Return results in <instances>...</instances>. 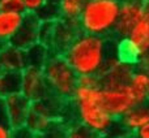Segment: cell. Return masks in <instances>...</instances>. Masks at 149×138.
I'll return each instance as SVG.
<instances>
[{"label": "cell", "instance_id": "6da1fadb", "mask_svg": "<svg viewBox=\"0 0 149 138\" xmlns=\"http://www.w3.org/2000/svg\"><path fill=\"white\" fill-rule=\"evenodd\" d=\"M107 37L80 31L64 50L63 56L76 74H98L110 52ZM116 51V50H115Z\"/></svg>", "mask_w": 149, "mask_h": 138}, {"label": "cell", "instance_id": "7a4b0ae2", "mask_svg": "<svg viewBox=\"0 0 149 138\" xmlns=\"http://www.w3.org/2000/svg\"><path fill=\"white\" fill-rule=\"evenodd\" d=\"M70 103L73 106L76 121L90 129L94 134H106L115 121L102 104L101 86L88 87L76 85Z\"/></svg>", "mask_w": 149, "mask_h": 138}, {"label": "cell", "instance_id": "3957f363", "mask_svg": "<svg viewBox=\"0 0 149 138\" xmlns=\"http://www.w3.org/2000/svg\"><path fill=\"white\" fill-rule=\"evenodd\" d=\"M120 0H88L80 14L79 26L84 33L113 37Z\"/></svg>", "mask_w": 149, "mask_h": 138}, {"label": "cell", "instance_id": "277c9868", "mask_svg": "<svg viewBox=\"0 0 149 138\" xmlns=\"http://www.w3.org/2000/svg\"><path fill=\"white\" fill-rule=\"evenodd\" d=\"M49 91L63 100H70L77 85V74L62 54H51L42 67Z\"/></svg>", "mask_w": 149, "mask_h": 138}, {"label": "cell", "instance_id": "5b68a950", "mask_svg": "<svg viewBox=\"0 0 149 138\" xmlns=\"http://www.w3.org/2000/svg\"><path fill=\"white\" fill-rule=\"evenodd\" d=\"M149 51V13L147 12L131 29L128 35L119 39L116 55L119 59L136 63L141 55Z\"/></svg>", "mask_w": 149, "mask_h": 138}, {"label": "cell", "instance_id": "8992f818", "mask_svg": "<svg viewBox=\"0 0 149 138\" xmlns=\"http://www.w3.org/2000/svg\"><path fill=\"white\" fill-rule=\"evenodd\" d=\"M102 104L114 119H120L128 110L137 104V99L130 83L118 87L102 89Z\"/></svg>", "mask_w": 149, "mask_h": 138}, {"label": "cell", "instance_id": "52a82bcc", "mask_svg": "<svg viewBox=\"0 0 149 138\" xmlns=\"http://www.w3.org/2000/svg\"><path fill=\"white\" fill-rule=\"evenodd\" d=\"M147 13L145 0H120L119 3V13L113 37L123 39L128 35L135 23Z\"/></svg>", "mask_w": 149, "mask_h": 138}, {"label": "cell", "instance_id": "ba28073f", "mask_svg": "<svg viewBox=\"0 0 149 138\" xmlns=\"http://www.w3.org/2000/svg\"><path fill=\"white\" fill-rule=\"evenodd\" d=\"M20 92L25 95L30 102L41 99L49 94V87L41 68L26 67L21 72Z\"/></svg>", "mask_w": 149, "mask_h": 138}, {"label": "cell", "instance_id": "9c48e42d", "mask_svg": "<svg viewBox=\"0 0 149 138\" xmlns=\"http://www.w3.org/2000/svg\"><path fill=\"white\" fill-rule=\"evenodd\" d=\"M80 26L77 21L58 18L55 20L54 30H52L51 41L49 48L51 54H63L68 44L73 41V38L80 33Z\"/></svg>", "mask_w": 149, "mask_h": 138}, {"label": "cell", "instance_id": "30bf717a", "mask_svg": "<svg viewBox=\"0 0 149 138\" xmlns=\"http://www.w3.org/2000/svg\"><path fill=\"white\" fill-rule=\"evenodd\" d=\"M135 68H136L135 63H130L119 59L115 64H113L110 68H107L106 70L101 72L98 74L101 87L102 89H110V87H118L130 83V78H131Z\"/></svg>", "mask_w": 149, "mask_h": 138}, {"label": "cell", "instance_id": "8fae6325", "mask_svg": "<svg viewBox=\"0 0 149 138\" xmlns=\"http://www.w3.org/2000/svg\"><path fill=\"white\" fill-rule=\"evenodd\" d=\"M41 20L37 17L36 13H24V18L18 30L9 41V44L18 48H28L31 44L38 42V30Z\"/></svg>", "mask_w": 149, "mask_h": 138}, {"label": "cell", "instance_id": "7c38bea8", "mask_svg": "<svg viewBox=\"0 0 149 138\" xmlns=\"http://www.w3.org/2000/svg\"><path fill=\"white\" fill-rule=\"evenodd\" d=\"M3 100H4L8 123H9L10 128L24 125L26 121V117H28L29 111H30V100L21 92L10 94L8 97L3 98Z\"/></svg>", "mask_w": 149, "mask_h": 138}, {"label": "cell", "instance_id": "4fadbf2b", "mask_svg": "<svg viewBox=\"0 0 149 138\" xmlns=\"http://www.w3.org/2000/svg\"><path fill=\"white\" fill-rule=\"evenodd\" d=\"M118 120L122 124V126L130 134H132L135 130L149 123V100L135 104Z\"/></svg>", "mask_w": 149, "mask_h": 138}, {"label": "cell", "instance_id": "5bb4252c", "mask_svg": "<svg viewBox=\"0 0 149 138\" xmlns=\"http://www.w3.org/2000/svg\"><path fill=\"white\" fill-rule=\"evenodd\" d=\"M0 67L1 70L22 72L26 65L25 50L7 43L0 50Z\"/></svg>", "mask_w": 149, "mask_h": 138}, {"label": "cell", "instance_id": "9a60e30c", "mask_svg": "<svg viewBox=\"0 0 149 138\" xmlns=\"http://www.w3.org/2000/svg\"><path fill=\"white\" fill-rule=\"evenodd\" d=\"M24 18V13L0 10V42L9 43L12 37L18 30Z\"/></svg>", "mask_w": 149, "mask_h": 138}, {"label": "cell", "instance_id": "2e32d148", "mask_svg": "<svg viewBox=\"0 0 149 138\" xmlns=\"http://www.w3.org/2000/svg\"><path fill=\"white\" fill-rule=\"evenodd\" d=\"M130 86L136 95L137 103L148 100V90H149V73L144 69L135 68L132 76L130 78Z\"/></svg>", "mask_w": 149, "mask_h": 138}, {"label": "cell", "instance_id": "e0dca14e", "mask_svg": "<svg viewBox=\"0 0 149 138\" xmlns=\"http://www.w3.org/2000/svg\"><path fill=\"white\" fill-rule=\"evenodd\" d=\"M50 55H51V51H50L49 47L37 42V43L31 44L30 47L25 48L26 65L42 69V67L46 64L47 59L50 57Z\"/></svg>", "mask_w": 149, "mask_h": 138}, {"label": "cell", "instance_id": "ac0fdd59", "mask_svg": "<svg viewBox=\"0 0 149 138\" xmlns=\"http://www.w3.org/2000/svg\"><path fill=\"white\" fill-rule=\"evenodd\" d=\"M21 72H0V98H5L10 94L20 92Z\"/></svg>", "mask_w": 149, "mask_h": 138}, {"label": "cell", "instance_id": "d6986e66", "mask_svg": "<svg viewBox=\"0 0 149 138\" xmlns=\"http://www.w3.org/2000/svg\"><path fill=\"white\" fill-rule=\"evenodd\" d=\"M88 0H58L59 17L77 21Z\"/></svg>", "mask_w": 149, "mask_h": 138}, {"label": "cell", "instance_id": "ffe728a7", "mask_svg": "<svg viewBox=\"0 0 149 138\" xmlns=\"http://www.w3.org/2000/svg\"><path fill=\"white\" fill-rule=\"evenodd\" d=\"M68 124L63 119L52 121L43 132L37 134V138H65Z\"/></svg>", "mask_w": 149, "mask_h": 138}, {"label": "cell", "instance_id": "44dd1931", "mask_svg": "<svg viewBox=\"0 0 149 138\" xmlns=\"http://www.w3.org/2000/svg\"><path fill=\"white\" fill-rule=\"evenodd\" d=\"M95 136L97 134H94L90 129L81 125L77 121L68 124L67 133H65V138H94Z\"/></svg>", "mask_w": 149, "mask_h": 138}, {"label": "cell", "instance_id": "7402d4cb", "mask_svg": "<svg viewBox=\"0 0 149 138\" xmlns=\"http://www.w3.org/2000/svg\"><path fill=\"white\" fill-rule=\"evenodd\" d=\"M0 10L7 12H17L25 13V5L24 0H0Z\"/></svg>", "mask_w": 149, "mask_h": 138}, {"label": "cell", "instance_id": "603a6c76", "mask_svg": "<svg viewBox=\"0 0 149 138\" xmlns=\"http://www.w3.org/2000/svg\"><path fill=\"white\" fill-rule=\"evenodd\" d=\"M77 85L79 86H88V87L101 86L100 76L98 74H79L77 76Z\"/></svg>", "mask_w": 149, "mask_h": 138}, {"label": "cell", "instance_id": "cb8c5ba5", "mask_svg": "<svg viewBox=\"0 0 149 138\" xmlns=\"http://www.w3.org/2000/svg\"><path fill=\"white\" fill-rule=\"evenodd\" d=\"M10 138H37V133L33 132L30 128H28V126L24 124V125L12 128Z\"/></svg>", "mask_w": 149, "mask_h": 138}, {"label": "cell", "instance_id": "d4e9b609", "mask_svg": "<svg viewBox=\"0 0 149 138\" xmlns=\"http://www.w3.org/2000/svg\"><path fill=\"white\" fill-rule=\"evenodd\" d=\"M49 0H24L25 10L29 13H37Z\"/></svg>", "mask_w": 149, "mask_h": 138}, {"label": "cell", "instance_id": "484cf974", "mask_svg": "<svg viewBox=\"0 0 149 138\" xmlns=\"http://www.w3.org/2000/svg\"><path fill=\"white\" fill-rule=\"evenodd\" d=\"M135 65L140 69H144V70H147L149 73V51H147L144 55H141V56L136 60Z\"/></svg>", "mask_w": 149, "mask_h": 138}, {"label": "cell", "instance_id": "4316f807", "mask_svg": "<svg viewBox=\"0 0 149 138\" xmlns=\"http://www.w3.org/2000/svg\"><path fill=\"white\" fill-rule=\"evenodd\" d=\"M134 138H149V123H147L145 125H143L141 128H139L137 130H135L132 133Z\"/></svg>", "mask_w": 149, "mask_h": 138}, {"label": "cell", "instance_id": "83f0119b", "mask_svg": "<svg viewBox=\"0 0 149 138\" xmlns=\"http://www.w3.org/2000/svg\"><path fill=\"white\" fill-rule=\"evenodd\" d=\"M0 123L1 124H8V116H7V110H5V106H4V100L3 98L0 99Z\"/></svg>", "mask_w": 149, "mask_h": 138}, {"label": "cell", "instance_id": "f1b7e54d", "mask_svg": "<svg viewBox=\"0 0 149 138\" xmlns=\"http://www.w3.org/2000/svg\"><path fill=\"white\" fill-rule=\"evenodd\" d=\"M10 132H12L10 125L0 123V138H10Z\"/></svg>", "mask_w": 149, "mask_h": 138}, {"label": "cell", "instance_id": "f546056e", "mask_svg": "<svg viewBox=\"0 0 149 138\" xmlns=\"http://www.w3.org/2000/svg\"><path fill=\"white\" fill-rule=\"evenodd\" d=\"M145 5H147V12L149 13V0H145Z\"/></svg>", "mask_w": 149, "mask_h": 138}, {"label": "cell", "instance_id": "4dcf8cb0", "mask_svg": "<svg viewBox=\"0 0 149 138\" xmlns=\"http://www.w3.org/2000/svg\"><path fill=\"white\" fill-rule=\"evenodd\" d=\"M94 138H107V137H106V136H98V134H97Z\"/></svg>", "mask_w": 149, "mask_h": 138}, {"label": "cell", "instance_id": "1f68e13d", "mask_svg": "<svg viewBox=\"0 0 149 138\" xmlns=\"http://www.w3.org/2000/svg\"><path fill=\"white\" fill-rule=\"evenodd\" d=\"M4 44H5V43H3V42H0V50L3 48V46H4Z\"/></svg>", "mask_w": 149, "mask_h": 138}, {"label": "cell", "instance_id": "d6a6232c", "mask_svg": "<svg viewBox=\"0 0 149 138\" xmlns=\"http://www.w3.org/2000/svg\"><path fill=\"white\" fill-rule=\"evenodd\" d=\"M124 138H134V137H132V134H130V136H127V137H124Z\"/></svg>", "mask_w": 149, "mask_h": 138}, {"label": "cell", "instance_id": "836d02e7", "mask_svg": "<svg viewBox=\"0 0 149 138\" xmlns=\"http://www.w3.org/2000/svg\"><path fill=\"white\" fill-rule=\"evenodd\" d=\"M148 97H149V90H148Z\"/></svg>", "mask_w": 149, "mask_h": 138}, {"label": "cell", "instance_id": "e575fe53", "mask_svg": "<svg viewBox=\"0 0 149 138\" xmlns=\"http://www.w3.org/2000/svg\"><path fill=\"white\" fill-rule=\"evenodd\" d=\"M0 72H1V67H0Z\"/></svg>", "mask_w": 149, "mask_h": 138}, {"label": "cell", "instance_id": "d590c367", "mask_svg": "<svg viewBox=\"0 0 149 138\" xmlns=\"http://www.w3.org/2000/svg\"><path fill=\"white\" fill-rule=\"evenodd\" d=\"M148 100H149V97H148Z\"/></svg>", "mask_w": 149, "mask_h": 138}, {"label": "cell", "instance_id": "8d00e7d4", "mask_svg": "<svg viewBox=\"0 0 149 138\" xmlns=\"http://www.w3.org/2000/svg\"><path fill=\"white\" fill-rule=\"evenodd\" d=\"M0 99H1V98H0Z\"/></svg>", "mask_w": 149, "mask_h": 138}]
</instances>
